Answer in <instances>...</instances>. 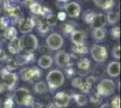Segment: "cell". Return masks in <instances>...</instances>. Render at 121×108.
<instances>
[{
  "instance_id": "obj_34",
  "label": "cell",
  "mask_w": 121,
  "mask_h": 108,
  "mask_svg": "<svg viewBox=\"0 0 121 108\" xmlns=\"http://www.w3.org/2000/svg\"><path fill=\"white\" fill-rule=\"evenodd\" d=\"M110 35L115 39V40H117L119 37H120V29L118 26H115L111 29L110 31Z\"/></svg>"
},
{
  "instance_id": "obj_47",
  "label": "cell",
  "mask_w": 121,
  "mask_h": 108,
  "mask_svg": "<svg viewBox=\"0 0 121 108\" xmlns=\"http://www.w3.org/2000/svg\"><path fill=\"white\" fill-rule=\"evenodd\" d=\"M5 89H7L6 86H5L4 83H0V93L5 91Z\"/></svg>"
},
{
  "instance_id": "obj_52",
  "label": "cell",
  "mask_w": 121,
  "mask_h": 108,
  "mask_svg": "<svg viewBox=\"0 0 121 108\" xmlns=\"http://www.w3.org/2000/svg\"><path fill=\"white\" fill-rule=\"evenodd\" d=\"M3 2H4V0H0V4H1V3H3Z\"/></svg>"
},
{
  "instance_id": "obj_1",
  "label": "cell",
  "mask_w": 121,
  "mask_h": 108,
  "mask_svg": "<svg viewBox=\"0 0 121 108\" xmlns=\"http://www.w3.org/2000/svg\"><path fill=\"white\" fill-rule=\"evenodd\" d=\"M14 100L19 105L31 106L34 103V97L27 88H21L15 90L14 94Z\"/></svg>"
},
{
  "instance_id": "obj_6",
  "label": "cell",
  "mask_w": 121,
  "mask_h": 108,
  "mask_svg": "<svg viewBox=\"0 0 121 108\" xmlns=\"http://www.w3.org/2000/svg\"><path fill=\"white\" fill-rule=\"evenodd\" d=\"M91 57L97 63H102L108 59V52L107 49L102 45L94 44L91 50Z\"/></svg>"
},
{
  "instance_id": "obj_10",
  "label": "cell",
  "mask_w": 121,
  "mask_h": 108,
  "mask_svg": "<svg viewBox=\"0 0 121 108\" xmlns=\"http://www.w3.org/2000/svg\"><path fill=\"white\" fill-rule=\"evenodd\" d=\"M35 25V21L33 17L22 18L19 22V32L23 34H27L30 32Z\"/></svg>"
},
{
  "instance_id": "obj_29",
  "label": "cell",
  "mask_w": 121,
  "mask_h": 108,
  "mask_svg": "<svg viewBox=\"0 0 121 108\" xmlns=\"http://www.w3.org/2000/svg\"><path fill=\"white\" fill-rule=\"evenodd\" d=\"M95 15L96 14L94 12H92L91 10H87L84 13V15H83V19H84V21H85L87 24H91V23H92V20H93Z\"/></svg>"
},
{
  "instance_id": "obj_11",
  "label": "cell",
  "mask_w": 121,
  "mask_h": 108,
  "mask_svg": "<svg viewBox=\"0 0 121 108\" xmlns=\"http://www.w3.org/2000/svg\"><path fill=\"white\" fill-rule=\"evenodd\" d=\"M70 100H71V96L69 94H67L66 92H58L54 96L53 103L59 107L64 108L69 105Z\"/></svg>"
},
{
  "instance_id": "obj_49",
  "label": "cell",
  "mask_w": 121,
  "mask_h": 108,
  "mask_svg": "<svg viewBox=\"0 0 121 108\" xmlns=\"http://www.w3.org/2000/svg\"><path fill=\"white\" fill-rule=\"evenodd\" d=\"M99 108H111V106L109 104H102Z\"/></svg>"
},
{
  "instance_id": "obj_39",
  "label": "cell",
  "mask_w": 121,
  "mask_h": 108,
  "mask_svg": "<svg viewBox=\"0 0 121 108\" xmlns=\"http://www.w3.org/2000/svg\"><path fill=\"white\" fill-rule=\"evenodd\" d=\"M81 82H82V77H74L71 80V86L75 88H79L81 86Z\"/></svg>"
},
{
  "instance_id": "obj_5",
  "label": "cell",
  "mask_w": 121,
  "mask_h": 108,
  "mask_svg": "<svg viewBox=\"0 0 121 108\" xmlns=\"http://www.w3.org/2000/svg\"><path fill=\"white\" fill-rule=\"evenodd\" d=\"M41 74H42V72H41L40 68H38L37 67L25 68L21 69L20 71V76L22 79L26 82H33V81L39 79Z\"/></svg>"
},
{
  "instance_id": "obj_12",
  "label": "cell",
  "mask_w": 121,
  "mask_h": 108,
  "mask_svg": "<svg viewBox=\"0 0 121 108\" xmlns=\"http://www.w3.org/2000/svg\"><path fill=\"white\" fill-rule=\"evenodd\" d=\"M54 60H55L56 64L59 67H68V66H70V63H71V57L69 55V53H67L64 51H60V52H57Z\"/></svg>"
},
{
  "instance_id": "obj_23",
  "label": "cell",
  "mask_w": 121,
  "mask_h": 108,
  "mask_svg": "<svg viewBox=\"0 0 121 108\" xmlns=\"http://www.w3.org/2000/svg\"><path fill=\"white\" fill-rule=\"evenodd\" d=\"M77 67L81 71H89V68L91 67V61L89 59H81L78 63H77Z\"/></svg>"
},
{
  "instance_id": "obj_7",
  "label": "cell",
  "mask_w": 121,
  "mask_h": 108,
  "mask_svg": "<svg viewBox=\"0 0 121 108\" xmlns=\"http://www.w3.org/2000/svg\"><path fill=\"white\" fill-rule=\"evenodd\" d=\"M63 42L64 41L62 36L57 32H53L50 34L46 39V45L52 51H57L60 49L63 45Z\"/></svg>"
},
{
  "instance_id": "obj_19",
  "label": "cell",
  "mask_w": 121,
  "mask_h": 108,
  "mask_svg": "<svg viewBox=\"0 0 121 108\" xmlns=\"http://www.w3.org/2000/svg\"><path fill=\"white\" fill-rule=\"evenodd\" d=\"M95 5L104 10H110L114 5V0H93Z\"/></svg>"
},
{
  "instance_id": "obj_48",
  "label": "cell",
  "mask_w": 121,
  "mask_h": 108,
  "mask_svg": "<svg viewBox=\"0 0 121 108\" xmlns=\"http://www.w3.org/2000/svg\"><path fill=\"white\" fill-rule=\"evenodd\" d=\"M47 108H60V107H59L58 105H56L54 103H50L49 104H48Z\"/></svg>"
},
{
  "instance_id": "obj_13",
  "label": "cell",
  "mask_w": 121,
  "mask_h": 108,
  "mask_svg": "<svg viewBox=\"0 0 121 108\" xmlns=\"http://www.w3.org/2000/svg\"><path fill=\"white\" fill-rule=\"evenodd\" d=\"M65 11L70 17H78L81 14V5L76 2H71L65 5Z\"/></svg>"
},
{
  "instance_id": "obj_27",
  "label": "cell",
  "mask_w": 121,
  "mask_h": 108,
  "mask_svg": "<svg viewBox=\"0 0 121 108\" xmlns=\"http://www.w3.org/2000/svg\"><path fill=\"white\" fill-rule=\"evenodd\" d=\"M72 51H73L74 53H77L79 55H84V54L88 53V48L83 43L75 44V46L72 48Z\"/></svg>"
},
{
  "instance_id": "obj_4",
  "label": "cell",
  "mask_w": 121,
  "mask_h": 108,
  "mask_svg": "<svg viewBox=\"0 0 121 108\" xmlns=\"http://www.w3.org/2000/svg\"><path fill=\"white\" fill-rule=\"evenodd\" d=\"M116 90L115 82L110 79L104 78L99 81L97 86V93L101 96H109Z\"/></svg>"
},
{
  "instance_id": "obj_2",
  "label": "cell",
  "mask_w": 121,
  "mask_h": 108,
  "mask_svg": "<svg viewBox=\"0 0 121 108\" xmlns=\"http://www.w3.org/2000/svg\"><path fill=\"white\" fill-rule=\"evenodd\" d=\"M64 75L63 73L58 69L51 70L48 75L46 76V81L51 89H55L60 88V86L63 85L64 83Z\"/></svg>"
},
{
  "instance_id": "obj_20",
  "label": "cell",
  "mask_w": 121,
  "mask_h": 108,
  "mask_svg": "<svg viewBox=\"0 0 121 108\" xmlns=\"http://www.w3.org/2000/svg\"><path fill=\"white\" fill-rule=\"evenodd\" d=\"M106 19L110 24H115L119 20V12L117 10H109L106 16Z\"/></svg>"
},
{
  "instance_id": "obj_51",
  "label": "cell",
  "mask_w": 121,
  "mask_h": 108,
  "mask_svg": "<svg viewBox=\"0 0 121 108\" xmlns=\"http://www.w3.org/2000/svg\"><path fill=\"white\" fill-rule=\"evenodd\" d=\"M0 108H3V105H2V103H1V101H0Z\"/></svg>"
},
{
  "instance_id": "obj_3",
  "label": "cell",
  "mask_w": 121,
  "mask_h": 108,
  "mask_svg": "<svg viewBox=\"0 0 121 108\" xmlns=\"http://www.w3.org/2000/svg\"><path fill=\"white\" fill-rule=\"evenodd\" d=\"M21 49L25 52H34L38 48V40L34 34H25L20 38Z\"/></svg>"
},
{
  "instance_id": "obj_41",
  "label": "cell",
  "mask_w": 121,
  "mask_h": 108,
  "mask_svg": "<svg viewBox=\"0 0 121 108\" xmlns=\"http://www.w3.org/2000/svg\"><path fill=\"white\" fill-rule=\"evenodd\" d=\"M57 17H55L54 16H52V17L50 18H48V19H46V24H47V25L48 26H55L56 24H57Z\"/></svg>"
},
{
  "instance_id": "obj_24",
  "label": "cell",
  "mask_w": 121,
  "mask_h": 108,
  "mask_svg": "<svg viewBox=\"0 0 121 108\" xmlns=\"http://www.w3.org/2000/svg\"><path fill=\"white\" fill-rule=\"evenodd\" d=\"M34 90H35V92L36 94H44L48 91V87H47V85H46L45 82H43V81H39V82H37L35 85V87H34Z\"/></svg>"
},
{
  "instance_id": "obj_18",
  "label": "cell",
  "mask_w": 121,
  "mask_h": 108,
  "mask_svg": "<svg viewBox=\"0 0 121 108\" xmlns=\"http://www.w3.org/2000/svg\"><path fill=\"white\" fill-rule=\"evenodd\" d=\"M71 39L74 44H81V43H83L84 41L85 34L83 33V32L74 30L71 33Z\"/></svg>"
},
{
  "instance_id": "obj_38",
  "label": "cell",
  "mask_w": 121,
  "mask_h": 108,
  "mask_svg": "<svg viewBox=\"0 0 121 108\" xmlns=\"http://www.w3.org/2000/svg\"><path fill=\"white\" fill-rule=\"evenodd\" d=\"M62 30L64 32V33H71L72 32L74 31V27L71 25V24L67 23L65 24H63V27H62Z\"/></svg>"
},
{
  "instance_id": "obj_42",
  "label": "cell",
  "mask_w": 121,
  "mask_h": 108,
  "mask_svg": "<svg viewBox=\"0 0 121 108\" xmlns=\"http://www.w3.org/2000/svg\"><path fill=\"white\" fill-rule=\"evenodd\" d=\"M14 107V100L11 97L6 98L4 102V108H13Z\"/></svg>"
},
{
  "instance_id": "obj_37",
  "label": "cell",
  "mask_w": 121,
  "mask_h": 108,
  "mask_svg": "<svg viewBox=\"0 0 121 108\" xmlns=\"http://www.w3.org/2000/svg\"><path fill=\"white\" fill-rule=\"evenodd\" d=\"M102 101V97L98 93H94L91 96V102L93 104H99Z\"/></svg>"
},
{
  "instance_id": "obj_26",
  "label": "cell",
  "mask_w": 121,
  "mask_h": 108,
  "mask_svg": "<svg viewBox=\"0 0 121 108\" xmlns=\"http://www.w3.org/2000/svg\"><path fill=\"white\" fill-rule=\"evenodd\" d=\"M73 97H74V100L79 106H84L88 104V98L85 95L76 94V95H73Z\"/></svg>"
},
{
  "instance_id": "obj_15",
  "label": "cell",
  "mask_w": 121,
  "mask_h": 108,
  "mask_svg": "<svg viewBox=\"0 0 121 108\" xmlns=\"http://www.w3.org/2000/svg\"><path fill=\"white\" fill-rule=\"evenodd\" d=\"M7 48H8V51H9V52H10L11 54H13V55H17V54L22 51V49H21L20 38L16 37L15 39H13L12 41H10Z\"/></svg>"
},
{
  "instance_id": "obj_31",
  "label": "cell",
  "mask_w": 121,
  "mask_h": 108,
  "mask_svg": "<svg viewBox=\"0 0 121 108\" xmlns=\"http://www.w3.org/2000/svg\"><path fill=\"white\" fill-rule=\"evenodd\" d=\"M30 10L31 12L33 13V14H35V15H41V12H42V6H41L40 4H38V3H36L35 2L33 5H31L30 7Z\"/></svg>"
},
{
  "instance_id": "obj_28",
  "label": "cell",
  "mask_w": 121,
  "mask_h": 108,
  "mask_svg": "<svg viewBox=\"0 0 121 108\" xmlns=\"http://www.w3.org/2000/svg\"><path fill=\"white\" fill-rule=\"evenodd\" d=\"M104 71H105L104 67H103L102 65L98 64V65H96L95 68H94V69H93V71H92V77H94L97 79L98 77H100L103 76Z\"/></svg>"
},
{
  "instance_id": "obj_30",
  "label": "cell",
  "mask_w": 121,
  "mask_h": 108,
  "mask_svg": "<svg viewBox=\"0 0 121 108\" xmlns=\"http://www.w3.org/2000/svg\"><path fill=\"white\" fill-rule=\"evenodd\" d=\"M37 29L43 35V34H45V33L48 32V31H49V26L47 25V24L44 23V22H39L37 24Z\"/></svg>"
},
{
  "instance_id": "obj_25",
  "label": "cell",
  "mask_w": 121,
  "mask_h": 108,
  "mask_svg": "<svg viewBox=\"0 0 121 108\" xmlns=\"http://www.w3.org/2000/svg\"><path fill=\"white\" fill-rule=\"evenodd\" d=\"M91 87H92V83H91L87 77H85V78H82V82H81V86H80L79 88H80V90H81L82 93L87 94V93L90 92Z\"/></svg>"
},
{
  "instance_id": "obj_46",
  "label": "cell",
  "mask_w": 121,
  "mask_h": 108,
  "mask_svg": "<svg viewBox=\"0 0 121 108\" xmlns=\"http://www.w3.org/2000/svg\"><path fill=\"white\" fill-rule=\"evenodd\" d=\"M31 106H32V108H43V104L39 103V102H34Z\"/></svg>"
},
{
  "instance_id": "obj_21",
  "label": "cell",
  "mask_w": 121,
  "mask_h": 108,
  "mask_svg": "<svg viewBox=\"0 0 121 108\" xmlns=\"http://www.w3.org/2000/svg\"><path fill=\"white\" fill-rule=\"evenodd\" d=\"M106 36V29L104 27H99V28H94L93 30V38L97 41H103V39Z\"/></svg>"
},
{
  "instance_id": "obj_9",
  "label": "cell",
  "mask_w": 121,
  "mask_h": 108,
  "mask_svg": "<svg viewBox=\"0 0 121 108\" xmlns=\"http://www.w3.org/2000/svg\"><path fill=\"white\" fill-rule=\"evenodd\" d=\"M4 4V9H5L11 17L16 18L20 14V6L15 2V0H5L3 2Z\"/></svg>"
},
{
  "instance_id": "obj_16",
  "label": "cell",
  "mask_w": 121,
  "mask_h": 108,
  "mask_svg": "<svg viewBox=\"0 0 121 108\" xmlns=\"http://www.w3.org/2000/svg\"><path fill=\"white\" fill-rule=\"evenodd\" d=\"M91 24L93 28L104 27V25L106 24V16L103 14H96Z\"/></svg>"
},
{
  "instance_id": "obj_32",
  "label": "cell",
  "mask_w": 121,
  "mask_h": 108,
  "mask_svg": "<svg viewBox=\"0 0 121 108\" xmlns=\"http://www.w3.org/2000/svg\"><path fill=\"white\" fill-rule=\"evenodd\" d=\"M18 68V64L15 60V59H11L7 61V65H6V69L7 70H14V69H16Z\"/></svg>"
},
{
  "instance_id": "obj_35",
  "label": "cell",
  "mask_w": 121,
  "mask_h": 108,
  "mask_svg": "<svg viewBox=\"0 0 121 108\" xmlns=\"http://www.w3.org/2000/svg\"><path fill=\"white\" fill-rule=\"evenodd\" d=\"M111 108H120V97L118 96H115L111 100Z\"/></svg>"
},
{
  "instance_id": "obj_43",
  "label": "cell",
  "mask_w": 121,
  "mask_h": 108,
  "mask_svg": "<svg viewBox=\"0 0 121 108\" xmlns=\"http://www.w3.org/2000/svg\"><path fill=\"white\" fill-rule=\"evenodd\" d=\"M74 74H75V70L72 68H68L66 69V75H67L68 77H71Z\"/></svg>"
},
{
  "instance_id": "obj_45",
  "label": "cell",
  "mask_w": 121,
  "mask_h": 108,
  "mask_svg": "<svg viewBox=\"0 0 121 108\" xmlns=\"http://www.w3.org/2000/svg\"><path fill=\"white\" fill-rule=\"evenodd\" d=\"M34 3H35V0H24V1H23L24 5L27 6V7H30Z\"/></svg>"
},
{
  "instance_id": "obj_14",
  "label": "cell",
  "mask_w": 121,
  "mask_h": 108,
  "mask_svg": "<svg viewBox=\"0 0 121 108\" xmlns=\"http://www.w3.org/2000/svg\"><path fill=\"white\" fill-rule=\"evenodd\" d=\"M107 73L111 77H117L120 73V63L118 61H111L107 67Z\"/></svg>"
},
{
  "instance_id": "obj_36",
  "label": "cell",
  "mask_w": 121,
  "mask_h": 108,
  "mask_svg": "<svg viewBox=\"0 0 121 108\" xmlns=\"http://www.w3.org/2000/svg\"><path fill=\"white\" fill-rule=\"evenodd\" d=\"M8 24H9V20L4 17V16H0V30H5L8 27Z\"/></svg>"
},
{
  "instance_id": "obj_17",
  "label": "cell",
  "mask_w": 121,
  "mask_h": 108,
  "mask_svg": "<svg viewBox=\"0 0 121 108\" xmlns=\"http://www.w3.org/2000/svg\"><path fill=\"white\" fill-rule=\"evenodd\" d=\"M38 65L42 68L47 69L52 65V58L49 55H43L38 60Z\"/></svg>"
},
{
  "instance_id": "obj_22",
  "label": "cell",
  "mask_w": 121,
  "mask_h": 108,
  "mask_svg": "<svg viewBox=\"0 0 121 108\" xmlns=\"http://www.w3.org/2000/svg\"><path fill=\"white\" fill-rule=\"evenodd\" d=\"M4 37L6 40L12 41L13 39H15L17 37V31L14 26L11 27H7L6 29H5V32H4Z\"/></svg>"
},
{
  "instance_id": "obj_40",
  "label": "cell",
  "mask_w": 121,
  "mask_h": 108,
  "mask_svg": "<svg viewBox=\"0 0 121 108\" xmlns=\"http://www.w3.org/2000/svg\"><path fill=\"white\" fill-rule=\"evenodd\" d=\"M112 54H113V57L117 60L120 59V45H117L114 47V49L112 51Z\"/></svg>"
},
{
  "instance_id": "obj_50",
  "label": "cell",
  "mask_w": 121,
  "mask_h": 108,
  "mask_svg": "<svg viewBox=\"0 0 121 108\" xmlns=\"http://www.w3.org/2000/svg\"><path fill=\"white\" fill-rule=\"evenodd\" d=\"M59 1H60V2H62V3H67L69 0H59Z\"/></svg>"
},
{
  "instance_id": "obj_8",
  "label": "cell",
  "mask_w": 121,
  "mask_h": 108,
  "mask_svg": "<svg viewBox=\"0 0 121 108\" xmlns=\"http://www.w3.org/2000/svg\"><path fill=\"white\" fill-rule=\"evenodd\" d=\"M1 78L3 80V83L6 86L7 89H11L16 85L18 81V77L15 73L7 70L6 68L3 69L1 71Z\"/></svg>"
},
{
  "instance_id": "obj_44",
  "label": "cell",
  "mask_w": 121,
  "mask_h": 108,
  "mask_svg": "<svg viewBox=\"0 0 121 108\" xmlns=\"http://www.w3.org/2000/svg\"><path fill=\"white\" fill-rule=\"evenodd\" d=\"M66 16H67V15H66L65 12H60V13L58 14V16H57V19L60 21H64L66 18Z\"/></svg>"
},
{
  "instance_id": "obj_33",
  "label": "cell",
  "mask_w": 121,
  "mask_h": 108,
  "mask_svg": "<svg viewBox=\"0 0 121 108\" xmlns=\"http://www.w3.org/2000/svg\"><path fill=\"white\" fill-rule=\"evenodd\" d=\"M41 16H43V18H45V19H48V18H50V17L53 16V13L51 9L47 8V7H42Z\"/></svg>"
}]
</instances>
